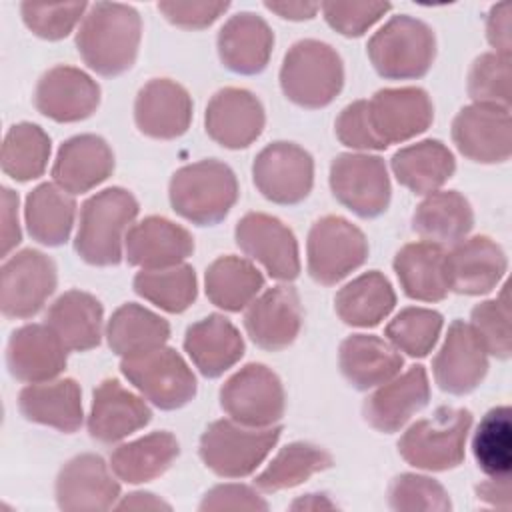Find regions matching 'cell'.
I'll use <instances>...</instances> for the list:
<instances>
[{"instance_id": "1", "label": "cell", "mask_w": 512, "mask_h": 512, "mask_svg": "<svg viewBox=\"0 0 512 512\" xmlns=\"http://www.w3.org/2000/svg\"><path fill=\"white\" fill-rule=\"evenodd\" d=\"M142 38L136 8L120 2L90 4L76 32V48L84 64L100 76H120L132 68Z\"/></svg>"}, {"instance_id": "2", "label": "cell", "mask_w": 512, "mask_h": 512, "mask_svg": "<svg viewBox=\"0 0 512 512\" xmlns=\"http://www.w3.org/2000/svg\"><path fill=\"white\" fill-rule=\"evenodd\" d=\"M138 216V200L132 192L112 186L90 196L80 210L74 240L76 254L92 266H116L122 260V244L128 226Z\"/></svg>"}, {"instance_id": "3", "label": "cell", "mask_w": 512, "mask_h": 512, "mask_svg": "<svg viewBox=\"0 0 512 512\" xmlns=\"http://www.w3.org/2000/svg\"><path fill=\"white\" fill-rule=\"evenodd\" d=\"M176 214L196 226H214L226 218L238 200V180L232 168L208 158L174 172L168 188Z\"/></svg>"}, {"instance_id": "4", "label": "cell", "mask_w": 512, "mask_h": 512, "mask_svg": "<svg viewBox=\"0 0 512 512\" xmlns=\"http://www.w3.org/2000/svg\"><path fill=\"white\" fill-rule=\"evenodd\" d=\"M280 86L284 96L296 106L308 110L324 108L344 86L342 58L326 42L298 40L284 56Z\"/></svg>"}, {"instance_id": "5", "label": "cell", "mask_w": 512, "mask_h": 512, "mask_svg": "<svg viewBox=\"0 0 512 512\" xmlns=\"http://www.w3.org/2000/svg\"><path fill=\"white\" fill-rule=\"evenodd\" d=\"M472 426L468 408L440 406L430 418L414 422L400 438L398 452L414 468L444 472L460 466Z\"/></svg>"}, {"instance_id": "6", "label": "cell", "mask_w": 512, "mask_h": 512, "mask_svg": "<svg viewBox=\"0 0 512 512\" xmlns=\"http://www.w3.org/2000/svg\"><path fill=\"white\" fill-rule=\"evenodd\" d=\"M374 70L388 80L422 78L436 56L432 28L412 16H392L366 46Z\"/></svg>"}, {"instance_id": "7", "label": "cell", "mask_w": 512, "mask_h": 512, "mask_svg": "<svg viewBox=\"0 0 512 512\" xmlns=\"http://www.w3.org/2000/svg\"><path fill=\"white\" fill-rule=\"evenodd\" d=\"M282 428H252L234 420L212 422L200 438V458L222 478H242L252 474L270 454Z\"/></svg>"}, {"instance_id": "8", "label": "cell", "mask_w": 512, "mask_h": 512, "mask_svg": "<svg viewBox=\"0 0 512 512\" xmlns=\"http://www.w3.org/2000/svg\"><path fill=\"white\" fill-rule=\"evenodd\" d=\"M308 274L322 286H334L368 258L364 232L342 216H322L308 232Z\"/></svg>"}, {"instance_id": "9", "label": "cell", "mask_w": 512, "mask_h": 512, "mask_svg": "<svg viewBox=\"0 0 512 512\" xmlns=\"http://www.w3.org/2000/svg\"><path fill=\"white\" fill-rule=\"evenodd\" d=\"M122 374L160 410H176L196 396V378L184 358L168 346L122 358Z\"/></svg>"}, {"instance_id": "10", "label": "cell", "mask_w": 512, "mask_h": 512, "mask_svg": "<svg viewBox=\"0 0 512 512\" xmlns=\"http://www.w3.org/2000/svg\"><path fill=\"white\" fill-rule=\"evenodd\" d=\"M220 406L234 422L268 428L284 416L286 396L280 378L268 366L252 362L224 382Z\"/></svg>"}, {"instance_id": "11", "label": "cell", "mask_w": 512, "mask_h": 512, "mask_svg": "<svg viewBox=\"0 0 512 512\" xmlns=\"http://www.w3.org/2000/svg\"><path fill=\"white\" fill-rule=\"evenodd\" d=\"M334 198L360 218H376L390 204V178L382 158L338 154L330 164Z\"/></svg>"}, {"instance_id": "12", "label": "cell", "mask_w": 512, "mask_h": 512, "mask_svg": "<svg viewBox=\"0 0 512 512\" xmlns=\"http://www.w3.org/2000/svg\"><path fill=\"white\" fill-rule=\"evenodd\" d=\"M56 264L46 254L26 248L2 264L0 308L6 318H30L56 290Z\"/></svg>"}, {"instance_id": "13", "label": "cell", "mask_w": 512, "mask_h": 512, "mask_svg": "<svg viewBox=\"0 0 512 512\" xmlns=\"http://www.w3.org/2000/svg\"><path fill=\"white\" fill-rule=\"evenodd\" d=\"M252 178L266 200L292 206L312 190L314 160L294 142H274L258 152L252 164Z\"/></svg>"}, {"instance_id": "14", "label": "cell", "mask_w": 512, "mask_h": 512, "mask_svg": "<svg viewBox=\"0 0 512 512\" xmlns=\"http://www.w3.org/2000/svg\"><path fill=\"white\" fill-rule=\"evenodd\" d=\"M238 248L280 282H292L300 274L298 242L292 230L278 218L262 212H248L236 224Z\"/></svg>"}, {"instance_id": "15", "label": "cell", "mask_w": 512, "mask_h": 512, "mask_svg": "<svg viewBox=\"0 0 512 512\" xmlns=\"http://www.w3.org/2000/svg\"><path fill=\"white\" fill-rule=\"evenodd\" d=\"M366 102L372 130L384 148L422 134L434 120L428 92L416 86L384 88Z\"/></svg>"}, {"instance_id": "16", "label": "cell", "mask_w": 512, "mask_h": 512, "mask_svg": "<svg viewBox=\"0 0 512 512\" xmlns=\"http://www.w3.org/2000/svg\"><path fill=\"white\" fill-rule=\"evenodd\" d=\"M452 140L460 154L480 164H500L512 154L510 110L470 104L452 122Z\"/></svg>"}, {"instance_id": "17", "label": "cell", "mask_w": 512, "mask_h": 512, "mask_svg": "<svg viewBox=\"0 0 512 512\" xmlns=\"http://www.w3.org/2000/svg\"><path fill=\"white\" fill-rule=\"evenodd\" d=\"M432 372L438 388L454 396H464L480 386L488 372V352L470 324L454 320L448 326L444 344L432 360Z\"/></svg>"}, {"instance_id": "18", "label": "cell", "mask_w": 512, "mask_h": 512, "mask_svg": "<svg viewBox=\"0 0 512 512\" xmlns=\"http://www.w3.org/2000/svg\"><path fill=\"white\" fill-rule=\"evenodd\" d=\"M264 122L262 102L252 92L234 86L218 90L204 116L206 134L228 150L250 146L262 134Z\"/></svg>"}, {"instance_id": "19", "label": "cell", "mask_w": 512, "mask_h": 512, "mask_svg": "<svg viewBox=\"0 0 512 512\" xmlns=\"http://www.w3.org/2000/svg\"><path fill=\"white\" fill-rule=\"evenodd\" d=\"M100 86L86 72L54 66L42 74L34 90V106L54 122H80L96 112Z\"/></svg>"}, {"instance_id": "20", "label": "cell", "mask_w": 512, "mask_h": 512, "mask_svg": "<svg viewBox=\"0 0 512 512\" xmlns=\"http://www.w3.org/2000/svg\"><path fill=\"white\" fill-rule=\"evenodd\" d=\"M302 318L298 292L292 286H274L250 302L244 328L258 348L278 352L296 340Z\"/></svg>"}, {"instance_id": "21", "label": "cell", "mask_w": 512, "mask_h": 512, "mask_svg": "<svg viewBox=\"0 0 512 512\" xmlns=\"http://www.w3.org/2000/svg\"><path fill=\"white\" fill-rule=\"evenodd\" d=\"M120 484L108 464L96 454H80L68 460L56 478V502L60 510H108L116 506Z\"/></svg>"}, {"instance_id": "22", "label": "cell", "mask_w": 512, "mask_h": 512, "mask_svg": "<svg viewBox=\"0 0 512 512\" xmlns=\"http://www.w3.org/2000/svg\"><path fill=\"white\" fill-rule=\"evenodd\" d=\"M192 120V100L184 86L168 78L146 82L134 102V122L138 130L156 140L182 136Z\"/></svg>"}, {"instance_id": "23", "label": "cell", "mask_w": 512, "mask_h": 512, "mask_svg": "<svg viewBox=\"0 0 512 512\" xmlns=\"http://www.w3.org/2000/svg\"><path fill=\"white\" fill-rule=\"evenodd\" d=\"M450 290L466 296L488 294L508 268L504 250L488 236L460 240L446 252Z\"/></svg>"}, {"instance_id": "24", "label": "cell", "mask_w": 512, "mask_h": 512, "mask_svg": "<svg viewBox=\"0 0 512 512\" xmlns=\"http://www.w3.org/2000/svg\"><path fill=\"white\" fill-rule=\"evenodd\" d=\"M430 400V384L424 366H410L404 374L390 378L368 396L364 404L366 422L378 430L392 434L400 430Z\"/></svg>"}, {"instance_id": "25", "label": "cell", "mask_w": 512, "mask_h": 512, "mask_svg": "<svg viewBox=\"0 0 512 512\" xmlns=\"http://www.w3.org/2000/svg\"><path fill=\"white\" fill-rule=\"evenodd\" d=\"M126 260L142 270L182 264L194 252L192 234L168 218L148 216L126 234Z\"/></svg>"}, {"instance_id": "26", "label": "cell", "mask_w": 512, "mask_h": 512, "mask_svg": "<svg viewBox=\"0 0 512 512\" xmlns=\"http://www.w3.org/2000/svg\"><path fill=\"white\" fill-rule=\"evenodd\" d=\"M150 418L152 412L140 396L126 390L118 380L108 378L94 390L88 432L102 444H114L144 428Z\"/></svg>"}, {"instance_id": "27", "label": "cell", "mask_w": 512, "mask_h": 512, "mask_svg": "<svg viewBox=\"0 0 512 512\" xmlns=\"http://www.w3.org/2000/svg\"><path fill=\"white\" fill-rule=\"evenodd\" d=\"M68 350L46 324H26L18 328L6 348L10 374L28 384L48 382L66 368Z\"/></svg>"}, {"instance_id": "28", "label": "cell", "mask_w": 512, "mask_h": 512, "mask_svg": "<svg viewBox=\"0 0 512 512\" xmlns=\"http://www.w3.org/2000/svg\"><path fill=\"white\" fill-rule=\"evenodd\" d=\"M114 170V152L96 134L68 138L54 160L52 178L68 194H84L102 184Z\"/></svg>"}, {"instance_id": "29", "label": "cell", "mask_w": 512, "mask_h": 512, "mask_svg": "<svg viewBox=\"0 0 512 512\" xmlns=\"http://www.w3.org/2000/svg\"><path fill=\"white\" fill-rule=\"evenodd\" d=\"M216 46L220 62L228 70L252 76L266 68L274 46V34L264 18L252 12H240L228 18L220 28Z\"/></svg>"}, {"instance_id": "30", "label": "cell", "mask_w": 512, "mask_h": 512, "mask_svg": "<svg viewBox=\"0 0 512 512\" xmlns=\"http://www.w3.org/2000/svg\"><path fill=\"white\" fill-rule=\"evenodd\" d=\"M184 350L202 376L218 378L242 358L244 340L228 318L210 314L186 330Z\"/></svg>"}, {"instance_id": "31", "label": "cell", "mask_w": 512, "mask_h": 512, "mask_svg": "<svg viewBox=\"0 0 512 512\" xmlns=\"http://www.w3.org/2000/svg\"><path fill=\"white\" fill-rule=\"evenodd\" d=\"M394 272L404 294L420 302L444 300L450 292L446 250L430 242L406 244L394 258Z\"/></svg>"}, {"instance_id": "32", "label": "cell", "mask_w": 512, "mask_h": 512, "mask_svg": "<svg viewBox=\"0 0 512 512\" xmlns=\"http://www.w3.org/2000/svg\"><path fill=\"white\" fill-rule=\"evenodd\" d=\"M18 408L26 420L66 434L76 432L82 424V392L72 378L48 380L22 388L18 394Z\"/></svg>"}, {"instance_id": "33", "label": "cell", "mask_w": 512, "mask_h": 512, "mask_svg": "<svg viewBox=\"0 0 512 512\" xmlns=\"http://www.w3.org/2000/svg\"><path fill=\"white\" fill-rule=\"evenodd\" d=\"M102 304L82 290L64 292L48 310L46 326L58 336L66 350L86 352L102 338Z\"/></svg>"}, {"instance_id": "34", "label": "cell", "mask_w": 512, "mask_h": 512, "mask_svg": "<svg viewBox=\"0 0 512 512\" xmlns=\"http://www.w3.org/2000/svg\"><path fill=\"white\" fill-rule=\"evenodd\" d=\"M338 364L354 388L368 390L394 378L404 360L386 340L372 334H352L340 344Z\"/></svg>"}, {"instance_id": "35", "label": "cell", "mask_w": 512, "mask_h": 512, "mask_svg": "<svg viewBox=\"0 0 512 512\" xmlns=\"http://www.w3.org/2000/svg\"><path fill=\"white\" fill-rule=\"evenodd\" d=\"M474 226V212L470 202L456 190L432 192L416 208L412 216V230L430 244L448 246L458 244Z\"/></svg>"}, {"instance_id": "36", "label": "cell", "mask_w": 512, "mask_h": 512, "mask_svg": "<svg viewBox=\"0 0 512 512\" xmlns=\"http://www.w3.org/2000/svg\"><path fill=\"white\" fill-rule=\"evenodd\" d=\"M456 170L452 152L440 140H422L392 156L396 180L414 194L436 192Z\"/></svg>"}, {"instance_id": "37", "label": "cell", "mask_w": 512, "mask_h": 512, "mask_svg": "<svg viewBox=\"0 0 512 512\" xmlns=\"http://www.w3.org/2000/svg\"><path fill=\"white\" fill-rule=\"evenodd\" d=\"M178 454L180 444L170 432H152L118 446L110 454V468L128 484H142L162 476Z\"/></svg>"}, {"instance_id": "38", "label": "cell", "mask_w": 512, "mask_h": 512, "mask_svg": "<svg viewBox=\"0 0 512 512\" xmlns=\"http://www.w3.org/2000/svg\"><path fill=\"white\" fill-rule=\"evenodd\" d=\"M392 284L378 270H370L348 282L334 298L338 318L348 326L370 328L380 324L394 308Z\"/></svg>"}, {"instance_id": "39", "label": "cell", "mask_w": 512, "mask_h": 512, "mask_svg": "<svg viewBox=\"0 0 512 512\" xmlns=\"http://www.w3.org/2000/svg\"><path fill=\"white\" fill-rule=\"evenodd\" d=\"M76 216L72 194L58 184L36 186L24 206V218L30 236L44 246H60L68 240Z\"/></svg>"}, {"instance_id": "40", "label": "cell", "mask_w": 512, "mask_h": 512, "mask_svg": "<svg viewBox=\"0 0 512 512\" xmlns=\"http://www.w3.org/2000/svg\"><path fill=\"white\" fill-rule=\"evenodd\" d=\"M168 336L170 324L140 304L120 306L106 328L108 346L122 358L156 350L166 344Z\"/></svg>"}, {"instance_id": "41", "label": "cell", "mask_w": 512, "mask_h": 512, "mask_svg": "<svg viewBox=\"0 0 512 512\" xmlns=\"http://www.w3.org/2000/svg\"><path fill=\"white\" fill-rule=\"evenodd\" d=\"M208 300L228 312H240L250 306L264 286L262 272L244 258L220 256L216 258L204 276Z\"/></svg>"}, {"instance_id": "42", "label": "cell", "mask_w": 512, "mask_h": 512, "mask_svg": "<svg viewBox=\"0 0 512 512\" xmlns=\"http://www.w3.org/2000/svg\"><path fill=\"white\" fill-rule=\"evenodd\" d=\"M332 462V456L324 448L310 442H292L272 458V462L256 476L254 484L262 492L294 488L310 476L328 470Z\"/></svg>"}, {"instance_id": "43", "label": "cell", "mask_w": 512, "mask_h": 512, "mask_svg": "<svg viewBox=\"0 0 512 512\" xmlns=\"http://www.w3.org/2000/svg\"><path fill=\"white\" fill-rule=\"evenodd\" d=\"M134 292L170 314H180L190 308L198 294L194 268L176 264L168 268L140 270L134 276Z\"/></svg>"}, {"instance_id": "44", "label": "cell", "mask_w": 512, "mask_h": 512, "mask_svg": "<svg viewBox=\"0 0 512 512\" xmlns=\"http://www.w3.org/2000/svg\"><path fill=\"white\" fill-rule=\"evenodd\" d=\"M512 412L496 406L484 414L474 438L472 452L480 470L488 478H510L512 468Z\"/></svg>"}, {"instance_id": "45", "label": "cell", "mask_w": 512, "mask_h": 512, "mask_svg": "<svg viewBox=\"0 0 512 512\" xmlns=\"http://www.w3.org/2000/svg\"><path fill=\"white\" fill-rule=\"evenodd\" d=\"M50 158L48 134L30 122L12 126L2 144V170L6 176L28 182L44 174Z\"/></svg>"}, {"instance_id": "46", "label": "cell", "mask_w": 512, "mask_h": 512, "mask_svg": "<svg viewBox=\"0 0 512 512\" xmlns=\"http://www.w3.org/2000/svg\"><path fill=\"white\" fill-rule=\"evenodd\" d=\"M442 326L444 318L440 312L412 306L400 310L390 320L386 326V336L396 350L406 352L412 358H422L434 348Z\"/></svg>"}, {"instance_id": "47", "label": "cell", "mask_w": 512, "mask_h": 512, "mask_svg": "<svg viewBox=\"0 0 512 512\" xmlns=\"http://www.w3.org/2000/svg\"><path fill=\"white\" fill-rule=\"evenodd\" d=\"M470 328L484 346V350L500 360H508L512 354V332H510V300L508 286L502 288L494 300L480 302L472 308Z\"/></svg>"}, {"instance_id": "48", "label": "cell", "mask_w": 512, "mask_h": 512, "mask_svg": "<svg viewBox=\"0 0 512 512\" xmlns=\"http://www.w3.org/2000/svg\"><path fill=\"white\" fill-rule=\"evenodd\" d=\"M510 56L486 52L468 72V94L474 104H490L510 110Z\"/></svg>"}, {"instance_id": "49", "label": "cell", "mask_w": 512, "mask_h": 512, "mask_svg": "<svg viewBox=\"0 0 512 512\" xmlns=\"http://www.w3.org/2000/svg\"><path fill=\"white\" fill-rule=\"evenodd\" d=\"M388 502L398 512H446L452 508L448 492L440 482L420 474H400L388 488Z\"/></svg>"}, {"instance_id": "50", "label": "cell", "mask_w": 512, "mask_h": 512, "mask_svg": "<svg viewBox=\"0 0 512 512\" xmlns=\"http://www.w3.org/2000/svg\"><path fill=\"white\" fill-rule=\"evenodd\" d=\"M90 6L86 2H62V4H36L22 2L20 14L28 30L44 40L66 38L80 18L86 16Z\"/></svg>"}, {"instance_id": "51", "label": "cell", "mask_w": 512, "mask_h": 512, "mask_svg": "<svg viewBox=\"0 0 512 512\" xmlns=\"http://www.w3.org/2000/svg\"><path fill=\"white\" fill-rule=\"evenodd\" d=\"M392 6L388 2H322L320 10L330 28L342 36H362Z\"/></svg>"}, {"instance_id": "52", "label": "cell", "mask_w": 512, "mask_h": 512, "mask_svg": "<svg viewBox=\"0 0 512 512\" xmlns=\"http://www.w3.org/2000/svg\"><path fill=\"white\" fill-rule=\"evenodd\" d=\"M336 138L354 150H384L380 140L376 138L370 118H368V102L356 100L348 104L336 118Z\"/></svg>"}, {"instance_id": "53", "label": "cell", "mask_w": 512, "mask_h": 512, "mask_svg": "<svg viewBox=\"0 0 512 512\" xmlns=\"http://www.w3.org/2000/svg\"><path fill=\"white\" fill-rule=\"evenodd\" d=\"M156 8L178 28L200 30L214 24L230 8V2H158Z\"/></svg>"}, {"instance_id": "54", "label": "cell", "mask_w": 512, "mask_h": 512, "mask_svg": "<svg viewBox=\"0 0 512 512\" xmlns=\"http://www.w3.org/2000/svg\"><path fill=\"white\" fill-rule=\"evenodd\" d=\"M206 510H268V502L244 484H220L208 490L198 506Z\"/></svg>"}, {"instance_id": "55", "label": "cell", "mask_w": 512, "mask_h": 512, "mask_svg": "<svg viewBox=\"0 0 512 512\" xmlns=\"http://www.w3.org/2000/svg\"><path fill=\"white\" fill-rule=\"evenodd\" d=\"M486 38L496 54L512 56V6L510 2L494 4L486 18Z\"/></svg>"}, {"instance_id": "56", "label": "cell", "mask_w": 512, "mask_h": 512, "mask_svg": "<svg viewBox=\"0 0 512 512\" xmlns=\"http://www.w3.org/2000/svg\"><path fill=\"white\" fill-rule=\"evenodd\" d=\"M0 254L8 256V252L20 242V224H18V194L10 188H2V212H0Z\"/></svg>"}, {"instance_id": "57", "label": "cell", "mask_w": 512, "mask_h": 512, "mask_svg": "<svg viewBox=\"0 0 512 512\" xmlns=\"http://www.w3.org/2000/svg\"><path fill=\"white\" fill-rule=\"evenodd\" d=\"M264 8H268L270 12L278 14L284 20H294V22H302V20H312L316 16V12L320 10L318 2H302V0H274V2H264Z\"/></svg>"}, {"instance_id": "58", "label": "cell", "mask_w": 512, "mask_h": 512, "mask_svg": "<svg viewBox=\"0 0 512 512\" xmlns=\"http://www.w3.org/2000/svg\"><path fill=\"white\" fill-rule=\"evenodd\" d=\"M476 496L490 506L510 508V478H488L476 486Z\"/></svg>"}, {"instance_id": "59", "label": "cell", "mask_w": 512, "mask_h": 512, "mask_svg": "<svg viewBox=\"0 0 512 512\" xmlns=\"http://www.w3.org/2000/svg\"><path fill=\"white\" fill-rule=\"evenodd\" d=\"M116 508L120 510H170V504L152 492H132L122 498Z\"/></svg>"}, {"instance_id": "60", "label": "cell", "mask_w": 512, "mask_h": 512, "mask_svg": "<svg viewBox=\"0 0 512 512\" xmlns=\"http://www.w3.org/2000/svg\"><path fill=\"white\" fill-rule=\"evenodd\" d=\"M336 502H332L326 494H306L290 504V510H300V512H316V510H336Z\"/></svg>"}]
</instances>
